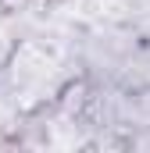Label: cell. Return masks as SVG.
<instances>
[{
    "label": "cell",
    "instance_id": "6da1fadb",
    "mask_svg": "<svg viewBox=\"0 0 150 153\" xmlns=\"http://www.w3.org/2000/svg\"><path fill=\"white\" fill-rule=\"evenodd\" d=\"M46 4H61V0H46Z\"/></svg>",
    "mask_w": 150,
    "mask_h": 153
}]
</instances>
